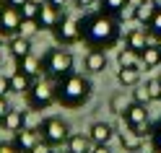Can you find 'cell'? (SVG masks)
<instances>
[{
	"label": "cell",
	"instance_id": "cell-47",
	"mask_svg": "<svg viewBox=\"0 0 161 153\" xmlns=\"http://www.w3.org/2000/svg\"><path fill=\"white\" fill-rule=\"evenodd\" d=\"M158 101H161V96H158Z\"/></svg>",
	"mask_w": 161,
	"mask_h": 153
},
{
	"label": "cell",
	"instance_id": "cell-27",
	"mask_svg": "<svg viewBox=\"0 0 161 153\" xmlns=\"http://www.w3.org/2000/svg\"><path fill=\"white\" fill-rule=\"evenodd\" d=\"M148 34H151V36H156V39H161V8L156 11V16L151 18V24H148Z\"/></svg>",
	"mask_w": 161,
	"mask_h": 153
},
{
	"label": "cell",
	"instance_id": "cell-43",
	"mask_svg": "<svg viewBox=\"0 0 161 153\" xmlns=\"http://www.w3.org/2000/svg\"><path fill=\"white\" fill-rule=\"evenodd\" d=\"M0 63H3V52H0Z\"/></svg>",
	"mask_w": 161,
	"mask_h": 153
},
{
	"label": "cell",
	"instance_id": "cell-35",
	"mask_svg": "<svg viewBox=\"0 0 161 153\" xmlns=\"http://www.w3.org/2000/svg\"><path fill=\"white\" fill-rule=\"evenodd\" d=\"M127 18H135V5H127L122 11V21H127Z\"/></svg>",
	"mask_w": 161,
	"mask_h": 153
},
{
	"label": "cell",
	"instance_id": "cell-15",
	"mask_svg": "<svg viewBox=\"0 0 161 153\" xmlns=\"http://www.w3.org/2000/svg\"><path fill=\"white\" fill-rule=\"evenodd\" d=\"M148 29H133V31H127V36H125V47H130L133 52H143V49L148 47Z\"/></svg>",
	"mask_w": 161,
	"mask_h": 153
},
{
	"label": "cell",
	"instance_id": "cell-41",
	"mask_svg": "<svg viewBox=\"0 0 161 153\" xmlns=\"http://www.w3.org/2000/svg\"><path fill=\"white\" fill-rule=\"evenodd\" d=\"M5 11V0H0V13H3Z\"/></svg>",
	"mask_w": 161,
	"mask_h": 153
},
{
	"label": "cell",
	"instance_id": "cell-8",
	"mask_svg": "<svg viewBox=\"0 0 161 153\" xmlns=\"http://www.w3.org/2000/svg\"><path fill=\"white\" fill-rule=\"evenodd\" d=\"M65 13H60V8H55L52 3H42V11H39L36 16V31H55V26L60 24V18H63Z\"/></svg>",
	"mask_w": 161,
	"mask_h": 153
},
{
	"label": "cell",
	"instance_id": "cell-36",
	"mask_svg": "<svg viewBox=\"0 0 161 153\" xmlns=\"http://www.w3.org/2000/svg\"><path fill=\"white\" fill-rule=\"evenodd\" d=\"M94 3H96V0H75V5H78V8H91Z\"/></svg>",
	"mask_w": 161,
	"mask_h": 153
},
{
	"label": "cell",
	"instance_id": "cell-33",
	"mask_svg": "<svg viewBox=\"0 0 161 153\" xmlns=\"http://www.w3.org/2000/svg\"><path fill=\"white\" fill-rule=\"evenodd\" d=\"M8 112H11V104H8V99H5V96H0V119H3Z\"/></svg>",
	"mask_w": 161,
	"mask_h": 153
},
{
	"label": "cell",
	"instance_id": "cell-21",
	"mask_svg": "<svg viewBox=\"0 0 161 153\" xmlns=\"http://www.w3.org/2000/svg\"><path fill=\"white\" fill-rule=\"evenodd\" d=\"M65 145H68V153H91L94 143L88 135H70Z\"/></svg>",
	"mask_w": 161,
	"mask_h": 153
},
{
	"label": "cell",
	"instance_id": "cell-44",
	"mask_svg": "<svg viewBox=\"0 0 161 153\" xmlns=\"http://www.w3.org/2000/svg\"><path fill=\"white\" fill-rule=\"evenodd\" d=\"M156 44H158V47H161V39H158V42H156Z\"/></svg>",
	"mask_w": 161,
	"mask_h": 153
},
{
	"label": "cell",
	"instance_id": "cell-18",
	"mask_svg": "<svg viewBox=\"0 0 161 153\" xmlns=\"http://www.w3.org/2000/svg\"><path fill=\"white\" fill-rule=\"evenodd\" d=\"M107 68V49H88L86 55V70L88 73H102Z\"/></svg>",
	"mask_w": 161,
	"mask_h": 153
},
{
	"label": "cell",
	"instance_id": "cell-45",
	"mask_svg": "<svg viewBox=\"0 0 161 153\" xmlns=\"http://www.w3.org/2000/svg\"><path fill=\"white\" fill-rule=\"evenodd\" d=\"M135 153H143V150H135Z\"/></svg>",
	"mask_w": 161,
	"mask_h": 153
},
{
	"label": "cell",
	"instance_id": "cell-4",
	"mask_svg": "<svg viewBox=\"0 0 161 153\" xmlns=\"http://www.w3.org/2000/svg\"><path fill=\"white\" fill-rule=\"evenodd\" d=\"M29 107L31 109H47V107H52L55 101H57V91H55V83H47V80L42 78H36L31 88H29Z\"/></svg>",
	"mask_w": 161,
	"mask_h": 153
},
{
	"label": "cell",
	"instance_id": "cell-11",
	"mask_svg": "<svg viewBox=\"0 0 161 153\" xmlns=\"http://www.w3.org/2000/svg\"><path fill=\"white\" fill-rule=\"evenodd\" d=\"M112 135H114V127L109 122H94L91 130H88V138H91L94 145H109Z\"/></svg>",
	"mask_w": 161,
	"mask_h": 153
},
{
	"label": "cell",
	"instance_id": "cell-23",
	"mask_svg": "<svg viewBox=\"0 0 161 153\" xmlns=\"http://www.w3.org/2000/svg\"><path fill=\"white\" fill-rule=\"evenodd\" d=\"M99 5H102V11H107L109 16L122 21V11L130 5V0H99Z\"/></svg>",
	"mask_w": 161,
	"mask_h": 153
},
{
	"label": "cell",
	"instance_id": "cell-2",
	"mask_svg": "<svg viewBox=\"0 0 161 153\" xmlns=\"http://www.w3.org/2000/svg\"><path fill=\"white\" fill-rule=\"evenodd\" d=\"M55 91H57V101L68 109H78L83 107L88 96H91V80L83 78L80 73H68L60 80H55Z\"/></svg>",
	"mask_w": 161,
	"mask_h": 153
},
{
	"label": "cell",
	"instance_id": "cell-34",
	"mask_svg": "<svg viewBox=\"0 0 161 153\" xmlns=\"http://www.w3.org/2000/svg\"><path fill=\"white\" fill-rule=\"evenodd\" d=\"M0 153H21V150H18L13 143H11V145H8V143H0Z\"/></svg>",
	"mask_w": 161,
	"mask_h": 153
},
{
	"label": "cell",
	"instance_id": "cell-16",
	"mask_svg": "<svg viewBox=\"0 0 161 153\" xmlns=\"http://www.w3.org/2000/svg\"><path fill=\"white\" fill-rule=\"evenodd\" d=\"M158 8H161V5L156 3V0H140V3L135 5V18H138L143 26H148V24H151V18L156 16Z\"/></svg>",
	"mask_w": 161,
	"mask_h": 153
},
{
	"label": "cell",
	"instance_id": "cell-7",
	"mask_svg": "<svg viewBox=\"0 0 161 153\" xmlns=\"http://www.w3.org/2000/svg\"><path fill=\"white\" fill-rule=\"evenodd\" d=\"M24 16L18 8H11V5H5V11L0 13V31H3L5 36H16V34H21V29H24Z\"/></svg>",
	"mask_w": 161,
	"mask_h": 153
},
{
	"label": "cell",
	"instance_id": "cell-40",
	"mask_svg": "<svg viewBox=\"0 0 161 153\" xmlns=\"http://www.w3.org/2000/svg\"><path fill=\"white\" fill-rule=\"evenodd\" d=\"M3 42H5V34L0 31V49H3Z\"/></svg>",
	"mask_w": 161,
	"mask_h": 153
},
{
	"label": "cell",
	"instance_id": "cell-20",
	"mask_svg": "<svg viewBox=\"0 0 161 153\" xmlns=\"http://www.w3.org/2000/svg\"><path fill=\"white\" fill-rule=\"evenodd\" d=\"M140 65H146V70H153L161 65V47L158 44H148L140 52Z\"/></svg>",
	"mask_w": 161,
	"mask_h": 153
},
{
	"label": "cell",
	"instance_id": "cell-1",
	"mask_svg": "<svg viewBox=\"0 0 161 153\" xmlns=\"http://www.w3.org/2000/svg\"><path fill=\"white\" fill-rule=\"evenodd\" d=\"M80 34L91 49H109L119 39V18L109 16L107 11L91 13L80 21Z\"/></svg>",
	"mask_w": 161,
	"mask_h": 153
},
{
	"label": "cell",
	"instance_id": "cell-42",
	"mask_svg": "<svg viewBox=\"0 0 161 153\" xmlns=\"http://www.w3.org/2000/svg\"><path fill=\"white\" fill-rule=\"evenodd\" d=\"M151 153H161V150H156V148H153V150H151Z\"/></svg>",
	"mask_w": 161,
	"mask_h": 153
},
{
	"label": "cell",
	"instance_id": "cell-29",
	"mask_svg": "<svg viewBox=\"0 0 161 153\" xmlns=\"http://www.w3.org/2000/svg\"><path fill=\"white\" fill-rule=\"evenodd\" d=\"M146 86H148V94H151V99H158V96H161V80H158V78H156V80H148Z\"/></svg>",
	"mask_w": 161,
	"mask_h": 153
},
{
	"label": "cell",
	"instance_id": "cell-26",
	"mask_svg": "<svg viewBox=\"0 0 161 153\" xmlns=\"http://www.w3.org/2000/svg\"><path fill=\"white\" fill-rule=\"evenodd\" d=\"M133 101H135V104L148 107V101H153V99H151V94H148V86L138 83V86H135V91H133Z\"/></svg>",
	"mask_w": 161,
	"mask_h": 153
},
{
	"label": "cell",
	"instance_id": "cell-37",
	"mask_svg": "<svg viewBox=\"0 0 161 153\" xmlns=\"http://www.w3.org/2000/svg\"><path fill=\"white\" fill-rule=\"evenodd\" d=\"M91 153H112V150H109V145H94Z\"/></svg>",
	"mask_w": 161,
	"mask_h": 153
},
{
	"label": "cell",
	"instance_id": "cell-30",
	"mask_svg": "<svg viewBox=\"0 0 161 153\" xmlns=\"http://www.w3.org/2000/svg\"><path fill=\"white\" fill-rule=\"evenodd\" d=\"M151 143H153L156 150H161V119H158V125L153 127V132H151Z\"/></svg>",
	"mask_w": 161,
	"mask_h": 153
},
{
	"label": "cell",
	"instance_id": "cell-3",
	"mask_svg": "<svg viewBox=\"0 0 161 153\" xmlns=\"http://www.w3.org/2000/svg\"><path fill=\"white\" fill-rule=\"evenodd\" d=\"M42 65H44V73L52 80H60L63 75L73 73V55L68 49H49L42 57Z\"/></svg>",
	"mask_w": 161,
	"mask_h": 153
},
{
	"label": "cell",
	"instance_id": "cell-19",
	"mask_svg": "<svg viewBox=\"0 0 161 153\" xmlns=\"http://www.w3.org/2000/svg\"><path fill=\"white\" fill-rule=\"evenodd\" d=\"M31 83H34V78H29L24 70L16 68V73H11V94H29Z\"/></svg>",
	"mask_w": 161,
	"mask_h": 153
},
{
	"label": "cell",
	"instance_id": "cell-38",
	"mask_svg": "<svg viewBox=\"0 0 161 153\" xmlns=\"http://www.w3.org/2000/svg\"><path fill=\"white\" fill-rule=\"evenodd\" d=\"M26 3V0H5V5H11V8H21Z\"/></svg>",
	"mask_w": 161,
	"mask_h": 153
},
{
	"label": "cell",
	"instance_id": "cell-9",
	"mask_svg": "<svg viewBox=\"0 0 161 153\" xmlns=\"http://www.w3.org/2000/svg\"><path fill=\"white\" fill-rule=\"evenodd\" d=\"M36 143H42V132H39V130H31V127L18 130L16 138H13V145L21 150V153H31V148L36 145Z\"/></svg>",
	"mask_w": 161,
	"mask_h": 153
},
{
	"label": "cell",
	"instance_id": "cell-12",
	"mask_svg": "<svg viewBox=\"0 0 161 153\" xmlns=\"http://www.w3.org/2000/svg\"><path fill=\"white\" fill-rule=\"evenodd\" d=\"M16 68H18V70H24V73H26L29 78H34V80L42 75V70H44L42 60H39L34 52H31V55H26V57H21V60H16Z\"/></svg>",
	"mask_w": 161,
	"mask_h": 153
},
{
	"label": "cell",
	"instance_id": "cell-31",
	"mask_svg": "<svg viewBox=\"0 0 161 153\" xmlns=\"http://www.w3.org/2000/svg\"><path fill=\"white\" fill-rule=\"evenodd\" d=\"M8 94H11V75L0 73V96H8Z\"/></svg>",
	"mask_w": 161,
	"mask_h": 153
},
{
	"label": "cell",
	"instance_id": "cell-13",
	"mask_svg": "<svg viewBox=\"0 0 161 153\" xmlns=\"http://www.w3.org/2000/svg\"><path fill=\"white\" fill-rule=\"evenodd\" d=\"M119 143H122V148H125L127 153H135V150L143 148V135H138L130 125H125L122 132H119Z\"/></svg>",
	"mask_w": 161,
	"mask_h": 153
},
{
	"label": "cell",
	"instance_id": "cell-14",
	"mask_svg": "<svg viewBox=\"0 0 161 153\" xmlns=\"http://www.w3.org/2000/svg\"><path fill=\"white\" fill-rule=\"evenodd\" d=\"M0 125H3V130H8V132L24 130V127H26V112H21V109H11L3 119H0Z\"/></svg>",
	"mask_w": 161,
	"mask_h": 153
},
{
	"label": "cell",
	"instance_id": "cell-25",
	"mask_svg": "<svg viewBox=\"0 0 161 153\" xmlns=\"http://www.w3.org/2000/svg\"><path fill=\"white\" fill-rule=\"evenodd\" d=\"M117 63H119V68H135V65H140V55L133 52L130 47H125L117 52Z\"/></svg>",
	"mask_w": 161,
	"mask_h": 153
},
{
	"label": "cell",
	"instance_id": "cell-22",
	"mask_svg": "<svg viewBox=\"0 0 161 153\" xmlns=\"http://www.w3.org/2000/svg\"><path fill=\"white\" fill-rule=\"evenodd\" d=\"M117 80L122 86H138L140 83V65H135V68H119L117 70Z\"/></svg>",
	"mask_w": 161,
	"mask_h": 153
},
{
	"label": "cell",
	"instance_id": "cell-32",
	"mask_svg": "<svg viewBox=\"0 0 161 153\" xmlns=\"http://www.w3.org/2000/svg\"><path fill=\"white\" fill-rule=\"evenodd\" d=\"M52 148L55 145H49L47 140H42V143H36V145L31 148V153H52Z\"/></svg>",
	"mask_w": 161,
	"mask_h": 153
},
{
	"label": "cell",
	"instance_id": "cell-10",
	"mask_svg": "<svg viewBox=\"0 0 161 153\" xmlns=\"http://www.w3.org/2000/svg\"><path fill=\"white\" fill-rule=\"evenodd\" d=\"M122 119H125V125H130V127L148 125V109H146L143 104H135V101H130L127 109L122 112Z\"/></svg>",
	"mask_w": 161,
	"mask_h": 153
},
{
	"label": "cell",
	"instance_id": "cell-24",
	"mask_svg": "<svg viewBox=\"0 0 161 153\" xmlns=\"http://www.w3.org/2000/svg\"><path fill=\"white\" fill-rule=\"evenodd\" d=\"M18 11H21V16H24L26 24H34L36 16H39V11H42V3H39V0H26Z\"/></svg>",
	"mask_w": 161,
	"mask_h": 153
},
{
	"label": "cell",
	"instance_id": "cell-5",
	"mask_svg": "<svg viewBox=\"0 0 161 153\" xmlns=\"http://www.w3.org/2000/svg\"><path fill=\"white\" fill-rule=\"evenodd\" d=\"M39 132H42V140H47L49 145H63L70 138L68 122H63L60 117H47L42 125H39Z\"/></svg>",
	"mask_w": 161,
	"mask_h": 153
},
{
	"label": "cell",
	"instance_id": "cell-46",
	"mask_svg": "<svg viewBox=\"0 0 161 153\" xmlns=\"http://www.w3.org/2000/svg\"><path fill=\"white\" fill-rule=\"evenodd\" d=\"M158 80H161V73H158Z\"/></svg>",
	"mask_w": 161,
	"mask_h": 153
},
{
	"label": "cell",
	"instance_id": "cell-28",
	"mask_svg": "<svg viewBox=\"0 0 161 153\" xmlns=\"http://www.w3.org/2000/svg\"><path fill=\"white\" fill-rule=\"evenodd\" d=\"M125 109H127V101H125V96H122V94L112 96V112H117V114H122Z\"/></svg>",
	"mask_w": 161,
	"mask_h": 153
},
{
	"label": "cell",
	"instance_id": "cell-39",
	"mask_svg": "<svg viewBox=\"0 0 161 153\" xmlns=\"http://www.w3.org/2000/svg\"><path fill=\"white\" fill-rule=\"evenodd\" d=\"M47 3H52L55 8H63V5H65V0H47Z\"/></svg>",
	"mask_w": 161,
	"mask_h": 153
},
{
	"label": "cell",
	"instance_id": "cell-6",
	"mask_svg": "<svg viewBox=\"0 0 161 153\" xmlns=\"http://www.w3.org/2000/svg\"><path fill=\"white\" fill-rule=\"evenodd\" d=\"M52 34H55L60 47H70V44H75V42L83 39V34H80V21H75V18H70V16L60 18V24L55 26Z\"/></svg>",
	"mask_w": 161,
	"mask_h": 153
},
{
	"label": "cell",
	"instance_id": "cell-17",
	"mask_svg": "<svg viewBox=\"0 0 161 153\" xmlns=\"http://www.w3.org/2000/svg\"><path fill=\"white\" fill-rule=\"evenodd\" d=\"M8 52L13 55V60H21L26 55H31V42H29L26 36L16 34V36H11V42H8Z\"/></svg>",
	"mask_w": 161,
	"mask_h": 153
}]
</instances>
